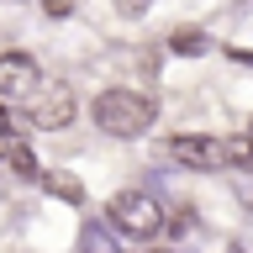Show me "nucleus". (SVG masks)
<instances>
[{
    "label": "nucleus",
    "instance_id": "nucleus-12",
    "mask_svg": "<svg viewBox=\"0 0 253 253\" xmlns=\"http://www.w3.org/2000/svg\"><path fill=\"white\" fill-rule=\"evenodd\" d=\"M42 11L47 16H69V0H42Z\"/></svg>",
    "mask_w": 253,
    "mask_h": 253
},
{
    "label": "nucleus",
    "instance_id": "nucleus-6",
    "mask_svg": "<svg viewBox=\"0 0 253 253\" xmlns=\"http://www.w3.org/2000/svg\"><path fill=\"white\" fill-rule=\"evenodd\" d=\"M79 253H122V232L100 216H84L79 221Z\"/></svg>",
    "mask_w": 253,
    "mask_h": 253
},
{
    "label": "nucleus",
    "instance_id": "nucleus-9",
    "mask_svg": "<svg viewBox=\"0 0 253 253\" xmlns=\"http://www.w3.org/2000/svg\"><path fill=\"white\" fill-rule=\"evenodd\" d=\"M227 142V169H253V137L237 132V137H221Z\"/></svg>",
    "mask_w": 253,
    "mask_h": 253
},
{
    "label": "nucleus",
    "instance_id": "nucleus-10",
    "mask_svg": "<svg viewBox=\"0 0 253 253\" xmlns=\"http://www.w3.org/2000/svg\"><path fill=\"white\" fill-rule=\"evenodd\" d=\"M206 47H211V37H206V32H174V53H190V58H195V53H206Z\"/></svg>",
    "mask_w": 253,
    "mask_h": 253
},
{
    "label": "nucleus",
    "instance_id": "nucleus-13",
    "mask_svg": "<svg viewBox=\"0 0 253 253\" xmlns=\"http://www.w3.org/2000/svg\"><path fill=\"white\" fill-rule=\"evenodd\" d=\"M248 137H253V122H248Z\"/></svg>",
    "mask_w": 253,
    "mask_h": 253
},
{
    "label": "nucleus",
    "instance_id": "nucleus-5",
    "mask_svg": "<svg viewBox=\"0 0 253 253\" xmlns=\"http://www.w3.org/2000/svg\"><path fill=\"white\" fill-rule=\"evenodd\" d=\"M37 84H42V69H37V58H32V53H21V47L0 53V100L27 106Z\"/></svg>",
    "mask_w": 253,
    "mask_h": 253
},
{
    "label": "nucleus",
    "instance_id": "nucleus-4",
    "mask_svg": "<svg viewBox=\"0 0 253 253\" xmlns=\"http://www.w3.org/2000/svg\"><path fill=\"white\" fill-rule=\"evenodd\" d=\"M27 111H32V122H37V132H63V126L74 122L79 100H74V90H69L63 79H42V84L32 90Z\"/></svg>",
    "mask_w": 253,
    "mask_h": 253
},
{
    "label": "nucleus",
    "instance_id": "nucleus-11",
    "mask_svg": "<svg viewBox=\"0 0 253 253\" xmlns=\"http://www.w3.org/2000/svg\"><path fill=\"white\" fill-rule=\"evenodd\" d=\"M111 5H116V16H122V21H142V16L153 11V0H111Z\"/></svg>",
    "mask_w": 253,
    "mask_h": 253
},
{
    "label": "nucleus",
    "instance_id": "nucleus-2",
    "mask_svg": "<svg viewBox=\"0 0 253 253\" xmlns=\"http://www.w3.org/2000/svg\"><path fill=\"white\" fill-rule=\"evenodd\" d=\"M106 221H111L122 237L148 243V237H158L164 227H169V211H164V201H158L153 190L132 185V190H116V195L106 201Z\"/></svg>",
    "mask_w": 253,
    "mask_h": 253
},
{
    "label": "nucleus",
    "instance_id": "nucleus-14",
    "mask_svg": "<svg viewBox=\"0 0 253 253\" xmlns=\"http://www.w3.org/2000/svg\"><path fill=\"white\" fill-rule=\"evenodd\" d=\"M221 253H237V248H221Z\"/></svg>",
    "mask_w": 253,
    "mask_h": 253
},
{
    "label": "nucleus",
    "instance_id": "nucleus-3",
    "mask_svg": "<svg viewBox=\"0 0 253 253\" xmlns=\"http://www.w3.org/2000/svg\"><path fill=\"white\" fill-rule=\"evenodd\" d=\"M164 158L185 174H221L227 169V142L206 137V132H169L164 137Z\"/></svg>",
    "mask_w": 253,
    "mask_h": 253
},
{
    "label": "nucleus",
    "instance_id": "nucleus-8",
    "mask_svg": "<svg viewBox=\"0 0 253 253\" xmlns=\"http://www.w3.org/2000/svg\"><path fill=\"white\" fill-rule=\"evenodd\" d=\"M0 153H5V164H11V174H16V179H47V174H42V164H37V158H32L21 142L0 148Z\"/></svg>",
    "mask_w": 253,
    "mask_h": 253
},
{
    "label": "nucleus",
    "instance_id": "nucleus-7",
    "mask_svg": "<svg viewBox=\"0 0 253 253\" xmlns=\"http://www.w3.org/2000/svg\"><path fill=\"white\" fill-rule=\"evenodd\" d=\"M27 132H37V122H32L27 106H11V100H0V148H11V142H21Z\"/></svg>",
    "mask_w": 253,
    "mask_h": 253
},
{
    "label": "nucleus",
    "instance_id": "nucleus-1",
    "mask_svg": "<svg viewBox=\"0 0 253 253\" xmlns=\"http://www.w3.org/2000/svg\"><path fill=\"white\" fill-rule=\"evenodd\" d=\"M90 116H95V126H100L106 137L137 142V137H148V126H153V100L137 95V90H126V84H111V90L95 95Z\"/></svg>",
    "mask_w": 253,
    "mask_h": 253
}]
</instances>
